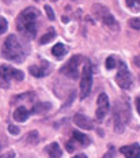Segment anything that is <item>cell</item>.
I'll return each mask as SVG.
<instances>
[{"instance_id":"obj_23","label":"cell","mask_w":140,"mask_h":158,"mask_svg":"<svg viewBox=\"0 0 140 158\" xmlns=\"http://www.w3.org/2000/svg\"><path fill=\"white\" fill-rule=\"evenodd\" d=\"M128 25L131 26L132 29H135V30H139V29H140V18H132V19H129Z\"/></svg>"},{"instance_id":"obj_29","label":"cell","mask_w":140,"mask_h":158,"mask_svg":"<svg viewBox=\"0 0 140 158\" xmlns=\"http://www.w3.org/2000/svg\"><path fill=\"white\" fill-rule=\"evenodd\" d=\"M52 2H57V0H52Z\"/></svg>"},{"instance_id":"obj_30","label":"cell","mask_w":140,"mask_h":158,"mask_svg":"<svg viewBox=\"0 0 140 158\" xmlns=\"http://www.w3.org/2000/svg\"><path fill=\"white\" fill-rule=\"evenodd\" d=\"M35 2H38V0H35Z\"/></svg>"},{"instance_id":"obj_17","label":"cell","mask_w":140,"mask_h":158,"mask_svg":"<svg viewBox=\"0 0 140 158\" xmlns=\"http://www.w3.org/2000/svg\"><path fill=\"white\" fill-rule=\"evenodd\" d=\"M50 108H52V105L49 102H38V104L33 105L31 112H34V113H45V112H48Z\"/></svg>"},{"instance_id":"obj_10","label":"cell","mask_w":140,"mask_h":158,"mask_svg":"<svg viewBox=\"0 0 140 158\" xmlns=\"http://www.w3.org/2000/svg\"><path fill=\"white\" fill-rule=\"evenodd\" d=\"M110 109V104H109V98L105 93H101L98 95V100H97V118L99 121H103V118L106 117V114L109 113Z\"/></svg>"},{"instance_id":"obj_8","label":"cell","mask_w":140,"mask_h":158,"mask_svg":"<svg viewBox=\"0 0 140 158\" xmlns=\"http://www.w3.org/2000/svg\"><path fill=\"white\" fill-rule=\"evenodd\" d=\"M83 63V57L80 55H75L70 60L67 61L66 64L61 68V72H63L66 77L71 78V79H78V75H79V65Z\"/></svg>"},{"instance_id":"obj_28","label":"cell","mask_w":140,"mask_h":158,"mask_svg":"<svg viewBox=\"0 0 140 158\" xmlns=\"http://www.w3.org/2000/svg\"><path fill=\"white\" fill-rule=\"evenodd\" d=\"M0 151H2V144H0Z\"/></svg>"},{"instance_id":"obj_27","label":"cell","mask_w":140,"mask_h":158,"mask_svg":"<svg viewBox=\"0 0 140 158\" xmlns=\"http://www.w3.org/2000/svg\"><path fill=\"white\" fill-rule=\"evenodd\" d=\"M136 109H138V112H139V114H140V95H139V97L138 98H136Z\"/></svg>"},{"instance_id":"obj_2","label":"cell","mask_w":140,"mask_h":158,"mask_svg":"<svg viewBox=\"0 0 140 158\" xmlns=\"http://www.w3.org/2000/svg\"><path fill=\"white\" fill-rule=\"evenodd\" d=\"M2 56L12 63H22L27 56V49L21 44L17 35H8L2 47Z\"/></svg>"},{"instance_id":"obj_26","label":"cell","mask_w":140,"mask_h":158,"mask_svg":"<svg viewBox=\"0 0 140 158\" xmlns=\"http://www.w3.org/2000/svg\"><path fill=\"white\" fill-rule=\"evenodd\" d=\"M8 131H10L11 134H14V135H18V134H19V130H18V128L15 127V126H10V127H8Z\"/></svg>"},{"instance_id":"obj_24","label":"cell","mask_w":140,"mask_h":158,"mask_svg":"<svg viewBox=\"0 0 140 158\" xmlns=\"http://www.w3.org/2000/svg\"><path fill=\"white\" fill-rule=\"evenodd\" d=\"M7 21H6L4 18H0V34H3V33H6L7 30Z\"/></svg>"},{"instance_id":"obj_7","label":"cell","mask_w":140,"mask_h":158,"mask_svg":"<svg viewBox=\"0 0 140 158\" xmlns=\"http://www.w3.org/2000/svg\"><path fill=\"white\" fill-rule=\"evenodd\" d=\"M117 75H116V82L117 85H118L121 89H129L132 85V75L131 72H129L128 67H126V64L124 63L122 60H118V63H117Z\"/></svg>"},{"instance_id":"obj_12","label":"cell","mask_w":140,"mask_h":158,"mask_svg":"<svg viewBox=\"0 0 140 158\" xmlns=\"http://www.w3.org/2000/svg\"><path fill=\"white\" fill-rule=\"evenodd\" d=\"M120 153L126 158H139L140 157V146L138 143L129 144V146H124L120 149Z\"/></svg>"},{"instance_id":"obj_22","label":"cell","mask_w":140,"mask_h":158,"mask_svg":"<svg viewBox=\"0 0 140 158\" xmlns=\"http://www.w3.org/2000/svg\"><path fill=\"white\" fill-rule=\"evenodd\" d=\"M26 140H27V143H30V144H37L38 140H40L38 132L37 131H31V132H29L27 136H26Z\"/></svg>"},{"instance_id":"obj_14","label":"cell","mask_w":140,"mask_h":158,"mask_svg":"<svg viewBox=\"0 0 140 158\" xmlns=\"http://www.w3.org/2000/svg\"><path fill=\"white\" fill-rule=\"evenodd\" d=\"M29 116H30V110H29L27 108H25V106H19L14 112V118L17 121H19V123L26 121L29 118Z\"/></svg>"},{"instance_id":"obj_20","label":"cell","mask_w":140,"mask_h":158,"mask_svg":"<svg viewBox=\"0 0 140 158\" xmlns=\"http://www.w3.org/2000/svg\"><path fill=\"white\" fill-rule=\"evenodd\" d=\"M118 60L120 59H117L116 56H109V57L105 60V68L106 70H113V68H116Z\"/></svg>"},{"instance_id":"obj_11","label":"cell","mask_w":140,"mask_h":158,"mask_svg":"<svg viewBox=\"0 0 140 158\" xmlns=\"http://www.w3.org/2000/svg\"><path fill=\"white\" fill-rule=\"evenodd\" d=\"M29 71H30V74L33 75V77H35V78H42V77H45V75L49 74V71H50V64L48 63V61L42 60L40 64L31 65V67L29 68Z\"/></svg>"},{"instance_id":"obj_3","label":"cell","mask_w":140,"mask_h":158,"mask_svg":"<svg viewBox=\"0 0 140 158\" xmlns=\"http://www.w3.org/2000/svg\"><path fill=\"white\" fill-rule=\"evenodd\" d=\"M131 118V106L125 100H117L113 106V126L117 134L124 132Z\"/></svg>"},{"instance_id":"obj_25","label":"cell","mask_w":140,"mask_h":158,"mask_svg":"<svg viewBox=\"0 0 140 158\" xmlns=\"http://www.w3.org/2000/svg\"><path fill=\"white\" fill-rule=\"evenodd\" d=\"M45 12H46L48 18H49L50 21H53V19H54V14H53V10L50 8V6H45Z\"/></svg>"},{"instance_id":"obj_6","label":"cell","mask_w":140,"mask_h":158,"mask_svg":"<svg viewBox=\"0 0 140 158\" xmlns=\"http://www.w3.org/2000/svg\"><path fill=\"white\" fill-rule=\"evenodd\" d=\"M93 87V67L90 60H84L82 77H80V98L84 100L90 94Z\"/></svg>"},{"instance_id":"obj_13","label":"cell","mask_w":140,"mask_h":158,"mask_svg":"<svg viewBox=\"0 0 140 158\" xmlns=\"http://www.w3.org/2000/svg\"><path fill=\"white\" fill-rule=\"evenodd\" d=\"M74 121H75V124H76L78 127L83 128V130H93L94 128L93 121H91L87 116H84L83 113H76L75 114Z\"/></svg>"},{"instance_id":"obj_16","label":"cell","mask_w":140,"mask_h":158,"mask_svg":"<svg viewBox=\"0 0 140 158\" xmlns=\"http://www.w3.org/2000/svg\"><path fill=\"white\" fill-rule=\"evenodd\" d=\"M52 53H53V56H56L57 59H63L68 53V47H66L64 44H56L53 49H52Z\"/></svg>"},{"instance_id":"obj_9","label":"cell","mask_w":140,"mask_h":158,"mask_svg":"<svg viewBox=\"0 0 140 158\" xmlns=\"http://www.w3.org/2000/svg\"><path fill=\"white\" fill-rule=\"evenodd\" d=\"M90 143H91V140H90V138L87 136V135H84L82 132H79V131L74 130L72 134H71V139L67 142L66 147H67V150L70 151V153H74L78 147L89 146Z\"/></svg>"},{"instance_id":"obj_1","label":"cell","mask_w":140,"mask_h":158,"mask_svg":"<svg viewBox=\"0 0 140 158\" xmlns=\"http://www.w3.org/2000/svg\"><path fill=\"white\" fill-rule=\"evenodd\" d=\"M40 11L34 7H27L17 18V29L19 34L26 40H33L37 35V22Z\"/></svg>"},{"instance_id":"obj_19","label":"cell","mask_w":140,"mask_h":158,"mask_svg":"<svg viewBox=\"0 0 140 158\" xmlns=\"http://www.w3.org/2000/svg\"><path fill=\"white\" fill-rule=\"evenodd\" d=\"M54 37H56V31H54V29H53V27H50V29H49V31H48L46 34H44V35L41 37V40H40V44H41V45L48 44V42H50Z\"/></svg>"},{"instance_id":"obj_4","label":"cell","mask_w":140,"mask_h":158,"mask_svg":"<svg viewBox=\"0 0 140 158\" xmlns=\"http://www.w3.org/2000/svg\"><path fill=\"white\" fill-rule=\"evenodd\" d=\"M91 11H93V15L95 16L98 21L102 22L106 27L112 29V30H114V31L118 29V23H117V21L114 19V16L112 15V12H110L109 10H107V7H105L103 4L95 3V4L93 6V8H91Z\"/></svg>"},{"instance_id":"obj_5","label":"cell","mask_w":140,"mask_h":158,"mask_svg":"<svg viewBox=\"0 0 140 158\" xmlns=\"http://www.w3.org/2000/svg\"><path fill=\"white\" fill-rule=\"evenodd\" d=\"M23 78V72L17 70V68H12L10 65H2L0 67V89H7L10 87L12 81L19 82Z\"/></svg>"},{"instance_id":"obj_21","label":"cell","mask_w":140,"mask_h":158,"mask_svg":"<svg viewBox=\"0 0 140 158\" xmlns=\"http://www.w3.org/2000/svg\"><path fill=\"white\" fill-rule=\"evenodd\" d=\"M125 4L132 11H136V12L140 11V0H125Z\"/></svg>"},{"instance_id":"obj_18","label":"cell","mask_w":140,"mask_h":158,"mask_svg":"<svg viewBox=\"0 0 140 158\" xmlns=\"http://www.w3.org/2000/svg\"><path fill=\"white\" fill-rule=\"evenodd\" d=\"M34 100H35V94L31 93V91H27V93H25V94H21V95H18V97H14L11 102L15 104V102H18V101H30V102H33Z\"/></svg>"},{"instance_id":"obj_15","label":"cell","mask_w":140,"mask_h":158,"mask_svg":"<svg viewBox=\"0 0 140 158\" xmlns=\"http://www.w3.org/2000/svg\"><path fill=\"white\" fill-rule=\"evenodd\" d=\"M45 153H46L49 157H52V158H58V157L63 156V151H61L60 146H58L56 142L50 143L49 146H48L46 149H45Z\"/></svg>"}]
</instances>
